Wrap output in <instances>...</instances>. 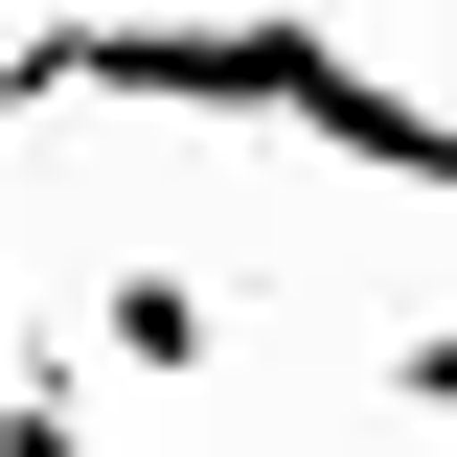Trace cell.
Listing matches in <instances>:
<instances>
[{
  "label": "cell",
  "instance_id": "1",
  "mask_svg": "<svg viewBox=\"0 0 457 457\" xmlns=\"http://www.w3.org/2000/svg\"><path fill=\"white\" fill-rule=\"evenodd\" d=\"M275 114V137H320V161L411 183V206H457V114H411L389 69H343L297 0H183V23H114V0H69V23H23L0 46V114Z\"/></svg>",
  "mask_w": 457,
  "mask_h": 457
},
{
  "label": "cell",
  "instance_id": "2",
  "mask_svg": "<svg viewBox=\"0 0 457 457\" xmlns=\"http://www.w3.org/2000/svg\"><path fill=\"white\" fill-rule=\"evenodd\" d=\"M69 343H114V366H206L228 297H206V275H92V320H69Z\"/></svg>",
  "mask_w": 457,
  "mask_h": 457
},
{
  "label": "cell",
  "instance_id": "3",
  "mask_svg": "<svg viewBox=\"0 0 457 457\" xmlns=\"http://www.w3.org/2000/svg\"><path fill=\"white\" fill-rule=\"evenodd\" d=\"M0 457H92V343H23V389H0Z\"/></svg>",
  "mask_w": 457,
  "mask_h": 457
},
{
  "label": "cell",
  "instance_id": "4",
  "mask_svg": "<svg viewBox=\"0 0 457 457\" xmlns=\"http://www.w3.org/2000/svg\"><path fill=\"white\" fill-rule=\"evenodd\" d=\"M411 411H435V435H457V320H435V343H411Z\"/></svg>",
  "mask_w": 457,
  "mask_h": 457
}]
</instances>
